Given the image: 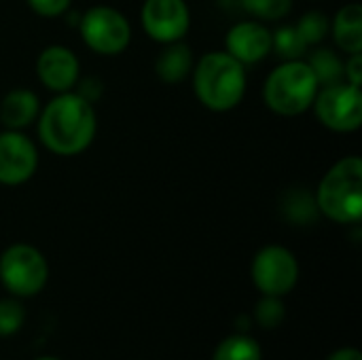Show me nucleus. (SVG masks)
<instances>
[{"mask_svg":"<svg viewBox=\"0 0 362 360\" xmlns=\"http://www.w3.org/2000/svg\"><path fill=\"white\" fill-rule=\"evenodd\" d=\"M36 132L40 144L59 157H74L87 151L98 132L95 108L81 93H55L38 112Z\"/></svg>","mask_w":362,"mask_h":360,"instance_id":"1","label":"nucleus"},{"mask_svg":"<svg viewBox=\"0 0 362 360\" xmlns=\"http://www.w3.org/2000/svg\"><path fill=\"white\" fill-rule=\"evenodd\" d=\"M191 74L195 98L212 112H229L238 108L246 95V66L227 51L204 53L199 59H195Z\"/></svg>","mask_w":362,"mask_h":360,"instance_id":"2","label":"nucleus"},{"mask_svg":"<svg viewBox=\"0 0 362 360\" xmlns=\"http://www.w3.org/2000/svg\"><path fill=\"white\" fill-rule=\"evenodd\" d=\"M320 216L339 225H356L362 216V159L348 155L333 163L320 178L316 193Z\"/></svg>","mask_w":362,"mask_h":360,"instance_id":"3","label":"nucleus"},{"mask_svg":"<svg viewBox=\"0 0 362 360\" xmlns=\"http://www.w3.org/2000/svg\"><path fill=\"white\" fill-rule=\"evenodd\" d=\"M320 85L305 59L280 62L265 79L263 100L267 108L280 117H299L308 112L316 100Z\"/></svg>","mask_w":362,"mask_h":360,"instance_id":"4","label":"nucleus"},{"mask_svg":"<svg viewBox=\"0 0 362 360\" xmlns=\"http://www.w3.org/2000/svg\"><path fill=\"white\" fill-rule=\"evenodd\" d=\"M49 280L45 255L32 244H11L0 255V282L13 297H34Z\"/></svg>","mask_w":362,"mask_h":360,"instance_id":"5","label":"nucleus"},{"mask_svg":"<svg viewBox=\"0 0 362 360\" xmlns=\"http://www.w3.org/2000/svg\"><path fill=\"white\" fill-rule=\"evenodd\" d=\"M78 32L87 49L98 55H119L132 42L129 19L115 6L95 4L78 17Z\"/></svg>","mask_w":362,"mask_h":360,"instance_id":"6","label":"nucleus"},{"mask_svg":"<svg viewBox=\"0 0 362 360\" xmlns=\"http://www.w3.org/2000/svg\"><path fill=\"white\" fill-rule=\"evenodd\" d=\"M312 108L322 127L335 134H352L362 125L361 87L346 81L320 87Z\"/></svg>","mask_w":362,"mask_h":360,"instance_id":"7","label":"nucleus"},{"mask_svg":"<svg viewBox=\"0 0 362 360\" xmlns=\"http://www.w3.org/2000/svg\"><path fill=\"white\" fill-rule=\"evenodd\" d=\"M250 274L255 286L263 295L284 297L299 282V261L288 248L269 244L255 255Z\"/></svg>","mask_w":362,"mask_h":360,"instance_id":"8","label":"nucleus"},{"mask_svg":"<svg viewBox=\"0 0 362 360\" xmlns=\"http://www.w3.org/2000/svg\"><path fill=\"white\" fill-rule=\"evenodd\" d=\"M140 21L146 36L159 45L185 40L191 30V8L187 0H144Z\"/></svg>","mask_w":362,"mask_h":360,"instance_id":"9","label":"nucleus"},{"mask_svg":"<svg viewBox=\"0 0 362 360\" xmlns=\"http://www.w3.org/2000/svg\"><path fill=\"white\" fill-rule=\"evenodd\" d=\"M38 170V149L32 138L17 129L0 132V185L19 187Z\"/></svg>","mask_w":362,"mask_h":360,"instance_id":"10","label":"nucleus"},{"mask_svg":"<svg viewBox=\"0 0 362 360\" xmlns=\"http://www.w3.org/2000/svg\"><path fill=\"white\" fill-rule=\"evenodd\" d=\"M36 76L53 93L72 91L81 79V62L72 49L49 45L36 57Z\"/></svg>","mask_w":362,"mask_h":360,"instance_id":"11","label":"nucleus"},{"mask_svg":"<svg viewBox=\"0 0 362 360\" xmlns=\"http://www.w3.org/2000/svg\"><path fill=\"white\" fill-rule=\"evenodd\" d=\"M225 51L244 66H252L272 55V30L265 21L244 19L225 34Z\"/></svg>","mask_w":362,"mask_h":360,"instance_id":"12","label":"nucleus"},{"mask_svg":"<svg viewBox=\"0 0 362 360\" xmlns=\"http://www.w3.org/2000/svg\"><path fill=\"white\" fill-rule=\"evenodd\" d=\"M40 112V100L32 89L15 87L4 93L0 102V123L4 129L23 132L30 127Z\"/></svg>","mask_w":362,"mask_h":360,"instance_id":"13","label":"nucleus"},{"mask_svg":"<svg viewBox=\"0 0 362 360\" xmlns=\"http://www.w3.org/2000/svg\"><path fill=\"white\" fill-rule=\"evenodd\" d=\"M193 66H195L193 49L185 40H176L163 45V51L155 59V74L163 83L176 85L182 83L187 76H191Z\"/></svg>","mask_w":362,"mask_h":360,"instance_id":"14","label":"nucleus"},{"mask_svg":"<svg viewBox=\"0 0 362 360\" xmlns=\"http://www.w3.org/2000/svg\"><path fill=\"white\" fill-rule=\"evenodd\" d=\"M344 53H362V6L358 2H350L341 6L331 19L329 32Z\"/></svg>","mask_w":362,"mask_h":360,"instance_id":"15","label":"nucleus"},{"mask_svg":"<svg viewBox=\"0 0 362 360\" xmlns=\"http://www.w3.org/2000/svg\"><path fill=\"white\" fill-rule=\"evenodd\" d=\"M303 59L312 68V72H314L320 87L344 81V57H339V53L335 49L318 45L312 51H308Z\"/></svg>","mask_w":362,"mask_h":360,"instance_id":"16","label":"nucleus"},{"mask_svg":"<svg viewBox=\"0 0 362 360\" xmlns=\"http://www.w3.org/2000/svg\"><path fill=\"white\" fill-rule=\"evenodd\" d=\"M282 210L293 225H310L320 216L314 195L301 187H291L282 195Z\"/></svg>","mask_w":362,"mask_h":360,"instance_id":"17","label":"nucleus"},{"mask_svg":"<svg viewBox=\"0 0 362 360\" xmlns=\"http://www.w3.org/2000/svg\"><path fill=\"white\" fill-rule=\"evenodd\" d=\"M308 51L310 47L295 23H282L276 30H272V53H276L282 62L303 59Z\"/></svg>","mask_w":362,"mask_h":360,"instance_id":"18","label":"nucleus"},{"mask_svg":"<svg viewBox=\"0 0 362 360\" xmlns=\"http://www.w3.org/2000/svg\"><path fill=\"white\" fill-rule=\"evenodd\" d=\"M212 360H263V352L257 339L238 333L218 344Z\"/></svg>","mask_w":362,"mask_h":360,"instance_id":"19","label":"nucleus"},{"mask_svg":"<svg viewBox=\"0 0 362 360\" xmlns=\"http://www.w3.org/2000/svg\"><path fill=\"white\" fill-rule=\"evenodd\" d=\"M295 25H297L299 34L303 36V40L308 42V47H318L325 42V38L331 32V17L325 11L312 8V11L303 13Z\"/></svg>","mask_w":362,"mask_h":360,"instance_id":"20","label":"nucleus"},{"mask_svg":"<svg viewBox=\"0 0 362 360\" xmlns=\"http://www.w3.org/2000/svg\"><path fill=\"white\" fill-rule=\"evenodd\" d=\"M244 11L259 21H282L293 11V0H242Z\"/></svg>","mask_w":362,"mask_h":360,"instance_id":"21","label":"nucleus"},{"mask_svg":"<svg viewBox=\"0 0 362 360\" xmlns=\"http://www.w3.org/2000/svg\"><path fill=\"white\" fill-rule=\"evenodd\" d=\"M284 316H286V306L282 303V297L263 295V299L255 306V320L263 329H276L278 325L284 323Z\"/></svg>","mask_w":362,"mask_h":360,"instance_id":"22","label":"nucleus"},{"mask_svg":"<svg viewBox=\"0 0 362 360\" xmlns=\"http://www.w3.org/2000/svg\"><path fill=\"white\" fill-rule=\"evenodd\" d=\"M25 318V310L19 299H0V337L15 335Z\"/></svg>","mask_w":362,"mask_h":360,"instance_id":"23","label":"nucleus"},{"mask_svg":"<svg viewBox=\"0 0 362 360\" xmlns=\"http://www.w3.org/2000/svg\"><path fill=\"white\" fill-rule=\"evenodd\" d=\"M25 2L38 17H47V19L64 15L72 4V0H25Z\"/></svg>","mask_w":362,"mask_h":360,"instance_id":"24","label":"nucleus"},{"mask_svg":"<svg viewBox=\"0 0 362 360\" xmlns=\"http://www.w3.org/2000/svg\"><path fill=\"white\" fill-rule=\"evenodd\" d=\"M344 81L361 87L362 83V53H350L344 59Z\"/></svg>","mask_w":362,"mask_h":360,"instance_id":"25","label":"nucleus"},{"mask_svg":"<svg viewBox=\"0 0 362 360\" xmlns=\"http://www.w3.org/2000/svg\"><path fill=\"white\" fill-rule=\"evenodd\" d=\"M76 87L78 89H74L76 93H81L85 100H89L91 104L100 98V93H102V83L95 79V76H91V79H85V81H81L78 79V83H76Z\"/></svg>","mask_w":362,"mask_h":360,"instance_id":"26","label":"nucleus"},{"mask_svg":"<svg viewBox=\"0 0 362 360\" xmlns=\"http://www.w3.org/2000/svg\"><path fill=\"white\" fill-rule=\"evenodd\" d=\"M329 360H362V354L356 348H339L329 356Z\"/></svg>","mask_w":362,"mask_h":360,"instance_id":"27","label":"nucleus"},{"mask_svg":"<svg viewBox=\"0 0 362 360\" xmlns=\"http://www.w3.org/2000/svg\"><path fill=\"white\" fill-rule=\"evenodd\" d=\"M36 360H62V359H55V356H42V359H36Z\"/></svg>","mask_w":362,"mask_h":360,"instance_id":"28","label":"nucleus"}]
</instances>
